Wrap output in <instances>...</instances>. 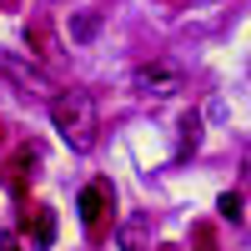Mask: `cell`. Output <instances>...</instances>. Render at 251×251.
I'll use <instances>...</instances> for the list:
<instances>
[{
    "label": "cell",
    "mask_w": 251,
    "mask_h": 251,
    "mask_svg": "<svg viewBox=\"0 0 251 251\" xmlns=\"http://www.w3.org/2000/svg\"><path fill=\"white\" fill-rule=\"evenodd\" d=\"M216 211H221L226 221H241V196H236V191H221V201H216Z\"/></svg>",
    "instance_id": "cell-7"
},
{
    "label": "cell",
    "mask_w": 251,
    "mask_h": 251,
    "mask_svg": "<svg viewBox=\"0 0 251 251\" xmlns=\"http://www.w3.org/2000/svg\"><path fill=\"white\" fill-rule=\"evenodd\" d=\"M0 80H10V86H20L25 96H50V91H55L50 80H46V75L35 71V66H25V60H15L10 50H0Z\"/></svg>",
    "instance_id": "cell-2"
},
{
    "label": "cell",
    "mask_w": 251,
    "mask_h": 251,
    "mask_svg": "<svg viewBox=\"0 0 251 251\" xmlns=\"http://www.w3.org/2000/svg\"><path fill=\"white\" fill-rule=\"evenodd\" d=\"M96 25H100V15L91 10V15H80L75 25H71V35H75V40H86V35H96Z\"/></svg>",
    "instance_id": "cell-8"
},
{
    "label": "cell",
    "mask_w": 251,
    "mask_h": 251,
    "mask_svg": "<svg viewBox=\"0 0 251 251\" xmlns=\"http://www.w3.org/2000/svg\"><path fill=\"white\" fill-rule=\"evenodd\" d=\"M196 246H201V251H216V241H211V226H196Z\"/></svg>",
    "instance_id": "cell-9"
},
{
    "label": "cell",
    "mask_w": 251,
    "mask_h": 251,
    "mask_svg": "<svg viewBox=\"0 0 251 251\" xmlns=\"http://www.w3.org/2000/svg\"><path fill=\"white\" fill-rule=\"evenodd\" d=\"M50 236H55V211H50V206H40V211H35V241L50 246Z\"/></svg>",
    "instance_id": "cell-6"
},
{
    "label": "cell",
    "mask_w": 251,
    "mask_h": 251,
    "mask_svg": "<svg viewBox=\"0 0 251 251\" xmlns=\"http://www.w3.org/2000/svg\"><path fill=\"white\" fill-rule=\"evenodd\" d=\"M50 121H55V131L71 151H91L96 146V100L86 91H55L50 96Z\"/></svg>",
    "instance_id": "cell-1"
},
{
    "label": "cell",
    "mask_w": 251,
    "mask_h": 251,
    "mask_svg": "<svg viewBox=\"0 0 251 251\" xmlns=\"http://www.w3.org/2000/svg\"><path fill=\"white\" fill-rule=\"evenodd\" d=\"M176 86H181V75H176L171 66H161V60L136 71V91H141V96H171Z\"/></svg>",
    "instance_id": "cell-4"
},
{
    "label": "cell",
    "mask_w": 251,
    "mask_h": 251,
    "mask_svg": "<svg viewBox=\"0 0 251 251\" xmlns=\"http://www.w3.org/2000/svg\"><path fill=\"white\" fill-rule=\"evenodd\" d=\"M0 251H20V246H15V236H5V241H0Z\"/></svg>",
    "instance_id": "cell-10"
},
{
    "label": "cell",
    "mask_w": 251,
    "mask_h": 251,
    "mask_svg": "<svg viewBox=\"0 0 251 251\" xmlns=\"http://www.w3.org/2000/svg\"><path fill=\"white\" fill-rule=\"evenodd\" d=\"M121 251H151V246H146V236H141V221H136V216L121 226Z\"/></svg>",
    "instance_id": "cell-5"
},
{
    "label": "cell",
    "mask_w": 251,
    "mask_h": 251,
    "mask_svg": "<svg viewBox=\"0 0 251 251\" xmlns=\"http://www.w3.org/2000/svg\"><path fill=\"white\" fill-rule=\"evenodd\" d=\"M5 5H15V0H5Z\"/></svg>",
    "instance_id": "cell-11"
},
{
    "label": "cell",
    "mask_w": 251,
    "mask_h": 251,
    "mask_svg": "<svg viewBox=\"0 0 251 251\" xmlns=\"http://www.w3.org/2000/svg\"><path fill=\"white\" fill-rule=\"evenodd\" d=\"M106 206H111V186L106 181H91L86 191H80V221H86V231H100Z\"/></svg>",
    "instance_id": "cell-3"
}]
</instances>
